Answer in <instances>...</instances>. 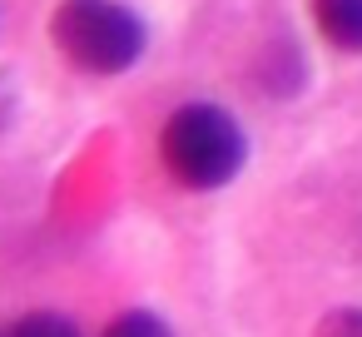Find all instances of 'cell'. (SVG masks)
<instances>
[{
    "mask_svg": "<svg viewBox=\"0 0 362 337\" xmlns=\"http://www.w3.org/2000/svg\"><path fill=\"white\" fill-rule=\"evenodd\" d=\"M159 159H164V169L184 189L214 194V189H223V184H233L243 174V164H248V134H243V124L223 105L194 100V105H179L164 119Z\"/></svg>",
    "mask_w": 362,
    "mask_h": 337,
    "instance_id": "obj_1",
    "label": "cell"
},
{
    "mask_svg": "<svg viewBox=\"0 0 362 337\" xmlns=\"http://www.w3.org/2000/svg\"><path fill=\"white\" fill-rule=\"evenodd\" d=\"M50 40L75 70L110 80L129 75L144 60L149 30L119 0H60L50 16Z\"/></svg>",
    "mask_w": 362,
    "mask_h": 337,
    "instance_id": "obj_2",
    "label": "cell"
},
{
    "mask_svg": "<svg viewBox=\"0 0 362 337\" xmlns=\"http://www.w3.org/2000/svg\"><path fill=\"white\" fill-rule=\"evenodd\" d=\"M317 35L342 50V55H362V0H308Z\"/></svg>",
    "mask_w": 362,
    "mask_h": 337,
    "instance_id": "obj_3",
    "label": "cell"
},
{
    "mask_svg": "<svg viewBox=\"0 0 362 337\" xmlns=\"http://www.w3.org/2000/svg\"><path fill=\"white\" fill-rule=\"evenodd\" d=\"M105 337H174V327L159 312H149V307H129V312H119L105 327Z\"/></svg>",
    "mask_w": 362,
    "mask_h": 337,
    "instance_id": "obj_4",
    "label": "cell"
},
{
    "mask_svg": "<svg viewBox=\"0 0 362 337\" xmlns=\"http://www.w3.org/2000/svg\"><path fill=\"white\" fill-rule=\"evenodd\" d=\"M6 337H85V332H80L75 317H65V312H25Z\"/></svg>",
    "mask_w": 362,
    "mask_h": 337,
    "instance_id": "obj_5",
    "label": "cell"
},
{
    "mask_svg": "<svg viewBox=\"0 0 362 337\" xmlns=\"http://www.w3.org/2000/svg\"><path fill=\"white\" fill-rule=\"evenodd\" d=\"M313 337H362V307H332Z\"/></svg>",
    "mask_w": 362,
    "mask_h": 337,
    "instance_id": "obj_6",
    "label": "cell"
},
{
    "mask_svg": "<svg viewBox=\"0 0 362 337\" xmlns=\"http://www.w3.org/2000/svg\"><path fill=\"white\" fill-rule=\"evenodd\" d=\"M11 114H16V90H11L6 80H0V129L11 124Z\"/></svg>",
    "mask_w": 362,
    "mask_h": 337,
    "instance_id": "obj_7",
    "label": "cell"
}]
</instances>
